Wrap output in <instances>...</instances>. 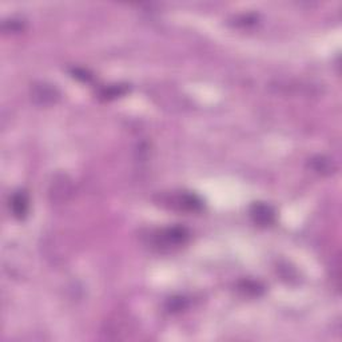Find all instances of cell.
<instances>
[{
  "mask_svg": "<svg viewBox=\"0 0 342 342\" xmlns=\"http://www.w3.org/2000/svg\"><path fill=\"white\" fill-rule=\"evenodd\" d=\"M183 303H185V299L183 298H173L170 301V311H177V310H182L183 309Z\"/></svg>",
  "mask_w": 342,
  "mask_h": 342,
  "instance_id": "10",
  "label": "cell"
},
{
  "mask_svg": "<svg viewBox=\"0 0 342 342\" xmlns=\"http://www.w3.org/2000/svg\"><path fill=\"white\" fill-rule=\"evenodd\" d=\"M162 239L163 242L171 246V245H183L189 239V231L185 229V227L181 226H174L170 227V229H166V230L162 233Z\"/></svg>",
  "mask_w": 342,
  "mask_h": 342,
  "instance_id": "4",
  "label": "cell"
},
{
  "mask_svg": "<svg viewBox=\"0 0 342 342\" xmlns=\"http://www.w3.org/2000/svg\"><path fill=\"white\" fill-rule=\"evenodd\" d=\"M179 205L185 210L197 211L202 207V201L194 194H182L179 198Z\"/></svg>",
  "mask_w": 342,
  "mask_h": 342,
  "instance_id": "6",
  "label": "cell"
},
{
  "mask_svg": "<svg viewBox=\"0 0 342 342\" xmlns=\"http://www.w3.org/2000/svg\"><path fill=\"white\" fill-rule=\"evenodd\" d=\"M3 30L4 31H11V32H19L23 30V23H20V20H8V22H4L3 23Z\"/></svg>",
  "mask_w": 342,
  "mask_h": 342,
  "instance_id": "9",
  "label": "cell"
},
{
  "mask_svg": "<svg viewBox=\"0 0 342 342\" xmlns=\"http://www.w3.org/2000/svg\"><path fill=\"white\" fill-rule=\"evenodd\" d=\"M30 96H31L32 103H35L36 106L48 107V106L55 104L60 99V92L54 84L38 82L31 86Z\"/></svg>",
  "mask_w": 342,
  "mask_h": 342,
  "instance_id": "1",
  "label": "cell"
},
{
  "mask_svg": "<svg viewBox=\"0 0 342 342\" xmlns=\"http://www.w3.org/2000/svg\"><path fill=\"white\" fill-rule=\"evenodd\" d=\"M11 210L18 219L26 218L28 213V198L24 191H18L12 195Z\"/></svg>",
  "mask_w": 342,
  "mask_h": 342,
  "instance_id": "5",
  "label": "cell"
},
{
  "mask_svg": "<svg viewBox=\"0 0 342 342\" xmlns=\"http://www.w3.org/2000/svg\"><path fill=\"white\" fill-rule=\"evenodd\" d=\"M74 76H76V78H80L82 80H90L91 79V75L88 74L87 71H84V70H74Z\"/></svg>",
  "mask_w": 342,
  "mask_h": 342,
  "instance_id": "11",
  "label": "cell"
},
{
  "mask_svg": "<svg viewBox=\"0 0 342 342\" xmlns=\"http://www.w3.org/2000/svg\"><path fill=\"white\" fill-rule=\"evenodd\" d=\"M74 191V185H72L71 178L66 174H56L52 178V182L50 185V201L55 205L67 202L68 198L72 195Z\"/></svg>",
  "mask_w": 342,
  "mask_h": 342,
  "instance_id": "2",
  "label": "cell"
},
{
  "mask_svg": "<svg viewBox=\"0 0 342 342\" xmlns=\"http://www.w3.org/2000/svg\"><path fill=\"white\" fill-rule=\"evenodd\" d=\"M127 91V86H124V84H115V86H110L107 88H103L102 92H100V98H103L106 100L115 99L118 96L124 95Z\"/></svg>",
  "mask_w": 342,
  "mask_h": 342,
  "instance_id": "8",
  "label": "cell"
},
{
  "mask_svg": "<svg viewBox=\"0 0 342 342\" xmlns=\"http://www.w3.org/2000/svg\"><path fill=\"white\" fill-rule=\"evenodd\" d=\"M311 167L315 171H318L321 174H331L334 171V164L329 158L325 156H317L314 159H311Z\"/></svg>",
  "mask_w": 342,
  "mask_h": 342,
  "instance_id": "7",
  "label": "cell"
},
{
  "mask_svg": "<svg viewBox=\"0 0 342 342\" xmlns=\"http://www.w3.org/2000/svg\"><path fill=\"white\" fill-rule=\"evenodd\" d=\"M250 217L254 221V223L259 226H269L274 222L275 213L273 207L266 205V203L257 202L250 207Z\"/></svg>",
  "mask_w": 342,
  "mask_h": 342,
  "instance_id": "3",
  "label": "cell"
}]
</instances>
